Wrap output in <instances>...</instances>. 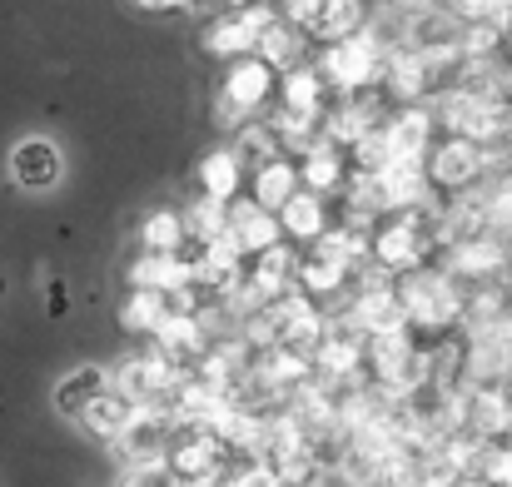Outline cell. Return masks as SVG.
<instances>
[{
    "label": "cell",
    "mask_w": 512,
    "mask_h": 487,
    "mask_svg": "<svg viewBox=\"0 0 512 487\" xmlns=\"http://www.w3.org/2000/svg\"><path fill=\"white\" fill-rule=\"evenodd\" d=\"M512 428V398L503 388H473L468 393V433L473 438H498Z\"/></svg>",
    "instance_id": "obj_21"
},
{
    "label": "cell",
    "mask_w": 512,
    "mask_h": 487,
    "mask_svg": "<svg viewBox=\"0 0 512 487\" xmlns=\"http://www.w3.org/2000/svg\"><path fill=\"white\" fill-rule=\"evenodd\" d=\"M184 224H189V244H194V249H209V244H219V239L229 234V204L199 194V199L184 209Z\"/></svg>",
    "instance_id": "obj_25"
},
{
    "label": "cell",
    "mask_w": 512,
    "mask_h": 487,
    "mask_svg": "<svg viewBox=\"0 0 512 487\" xmlns=\"http://www.w3.org/2000/svg\"><path fill=\"white\" fill-rule=\"evenodd\" d=\"M388 50H393V45L368 25V30L348 35V40H339V45H324V50L314 55V65L324 70V80L334 85L339 100H348V95H373V90L383 85Z\"/></svg>",
    "instance_id": "obj_2"
},
{
    "label": "cell",
    "mask_w": 512,
    "mask_h": 487,
    "mask_svg": "<svg viewBox=\"0 0 512 487\" xmlns=\"http://www.w3.org/2000/svg\"><path fill=\"white\" fill-rule=\"evenodd\" d=\"M284 10L279 5H269V0H259V5H239V10H224V15H214L209 20V30H204V50L214 55V60H249V55H259V40L269 35V25L279 20Z\"/></svg>",
    "instance_id": "obj_4"
},
{
    "label": "cell",
    "mask_w": 512,
    "mask_h": 487,
    "mask_svg": "<svg viewBox=\"0 0 512 487\" xmlns=\"http://www.w3.org/2000/svg\"><path fill=\"white\" fill-rule=\"evenodd\" d=\"M140 10H179V0H135Z\"/></svg>",
    "instance_id": "obj_31"
},
{
    "label": "cell",
    "mask_w": 512,
    "mask_h": 487,
    "mask_svg": "<svg viewBox=\"0 0 512 487\" xmlns=\"http://www.w3.org/2000/svg\"><path fill=\"white\" fill-rule=\"evenodd\" d=\"M184 244H189L184 209H155V214H145V224H140V249L145 254H184Z\"/></svg>",
    "instance_id": "obj_24"
},
{
    "label": "cell",
    "mask_w": 512,
    "mask_h": 487,
    "mask_svg": "<svg viewBox=\"0 0 512 487\" xmlns=\"http://www.w3.org/2000/svg\"><path fill=\"white\" fill-rule=\"evenodd\" d=\"M388 5H393V10H408V15H413V10H428L433 0H388Z\"/></svg>",
    "instance_id": "obj_30"
},
{
    "label": "cell",
    "mask_w": 512,
    "mask_h": 487,
    "mask_svg": "<svg viewBox=\"0 0 512 487\" xmlns=\"http://www.w3.org/2000/svg\"><path fill=\"white\" fill-rule=\"evenodd\" d=\"M105 388H110V373L95 368V363H85V368H75V373H65V378L55 383V413H65V418L80 423V413H85Z\"/></svg>",
    "instance_id": "obj_19"
},
{
    "label": "cell",
    "mask_w": 512,
    "mask_h": 487,
    "mask_svg": "<svg viewBox=\"0 0 512 487\" xmlns=\"http://www.w3.org/2000/svg\"><path fill=\"white\" fill-rule=\"evenodd\" d=\"M438 5H443L458 25H493L508 0H438Z\"/></svg>",
    "instance_id": "obj_28"
},
{
    "label": "cell",
    "mask_w": 512,
    "mask_h": 487,
    "mask_svg": "<svg viewBox=\"0 0 512 487\" xmlns=\"http://www.w3.org/2000/svg\"><path fill=\"white\" fill-rule=\"evenodd\" d=\"M393 289H398V304H403V314H408V328L418 333V338H438V333H448L453 324H463V309H468V289L448 274V269H413V274H403V279H393ZM428 348V343H423Z\"/></svg>",
    "instance_id": "obj_1"
},
{
    "label": "cell",
    "mask_w": 512,
    "mask_h": 487,
    "mask_svg": "<svg viewBox=\"0 0 512 487\" xmlns=\"http://www.w3.org/2000/svg\"><path fill=\"white\" fill-rule=\"evenodd\" d=\"M383 100L393 105V110H403V105H423V100H433L438 95V75H433V65L413 50V45H393L388 50V65H383Z\"/></svg>",
    "instance_id": "obj_7"
},
{
    "label": "cell",
    "mask_w": 512,
    "mask_h": 487,
    "mask_svg": "<svg viewBox=\"0 0 512 487\" xmlns=\"http://www.w3.org/2000/svg\"><path fill=\"white\" fill-rule=\"evenodd\" d=\"M5 174H10V184L20 194H50L65 179V155H60V145L50 135H25V140L10 145Z\"/></svg>",
    "instance_id": "obj_6"
},
{
    "label": "cell",
    "mask_w": 512,
    "mask_h": 487,
    "mask_svg": "<svg viewBox=\"0 0 512 487\" xmlns=\"http://www.w3.org/2000/svg\"><path fill=\"white\" fill-rule=\"evenodd\" d=\"M284 5H289V0H284Z\"/></svg>",
    "instance_id": "obj_35"
},
{
    "label": "cell",
    "mask_w": 512,
    "mask_h": 487,
    "mask_svg": "<svg viewBox=\"0 0 512 487\" xmlns=\"http://www.w3.org/2000/svg\"><path fill=\"white\" fill-rule=\"evenodd\" d=\"M299 179H304V189H314V194H329V199H339L353 189V164H348V150L339 145H314L304 160H299Z\"/></svg>",
    "instance_id": "obj_17"
},
{
    "label": "cell",
    "mask_w": 512,
    "mask_h": 487,
    "mask_svg": "<svg viewBox=\"0 0 512 487\" xmlns=\"http://www.w3.org/2000/svg\"><path fill=\"white\" fill-rule=\"evenodd\" d=\"M508 100H512V70H508Z\"/></svg>",
    "instance_id": "obj_33"
},
{
    "label": "cell",
    "mask_w": 512,
    "mask_h": 487,
    "mask_svg": "<svg viewBox=\"0 0 512 487\" xmlns=\"http://www.w3.org/2000/svg\"><path fill=\"white\" fill-rule=\"evenodd\" d=\"M358 30H368V0H324V15H319L309 45L324 50V45H339Z\"/></svg>",
    "instance_id": "obj_22"
},
{
    "label": "cell",
    "mask_w": 512,
    "mask_h": 487,
    "mask_svg": "<svg viewBox=\"0 0 512 487\" xmlns=\"http://www.w3.org/2000/svg\"><path fill=\"white\" fill-rule=\"evenodd\" d=\"M120 487H184L170 473V463H145V468H130V478Z\"/></svg>",
    "instance_id": "obj_29"
},
{
    "label": "cell",
    "mask_w": 512,
    "mask_h": 487,
    "mask_svg": "<svg viewBox=\"0 0 512 487\" xmlns=\"http://www.w3.org/2000/svg\"><path fill=\"white\" fill-rule=\"evenodd\" d=\"M244 174H249V164L239 160V150H209L204 160L194 164V184H199V194L204 199H219V204H234V199H244Z\"/></svg>",
    "instance_id": "obj_15"
},
{
    "label": "cell",
    "mask_w": 512,
    "mask_h": 487,
    "mask_svg": "<svg viewBox=\"0 0 512 487\" xmlns=\"http://www.w3.org/2000/svg\"><path fill=\"white\" fill-rule=\"evenodd\" d=\"M130 423H135V403H130V398H120L115 388H105V393L80 413V428H85V433H95V438H105V443H120V438L130 433Z\"/></svg>",
    "instance_id": "obj_20"
},
{
    "label": "cell",
    "mask_w": 512,
    "mask_h": 487,
    "mask_svg": "<svg viewBox=\"0 0 512 487\" xmlns=\"http://www.w3.org/2000/svg\"><path fill=\"white\" fill-rule=\"evenodd\" d=\"M125 279H130V289H155V294L174 299L179 289L194 284V254H140V259H130Z\"/></svg>",
    "instance_id": "obj_12"
},
{
    "label": "cell",
    "mask_w": 512,
    "mask_h": 487,
    "mask_svg": "<svg viewBox=\"0 0 512 487\" xmlns=\"http://www.w3.org/2000/svg\"><path fill=\"white\" fill-rule=\"evenodd\" d=\"M0 294H5V279H0Z\"/></svg>",
    "instance_id": "obj_34"
},
{
    "label": "cell",
    "mask_w": 512,
    "mask_h": 487,
    "mask_svg": "<svg viewBox=\"0 0 512 487\" xmlns=\"http://www.w3.org/2000/svg\"><path fill=\"white\" fill-rule=\"evenodd\" d=\"M224 487H284V478L269 458H249V463H234L224 473Z\"/></svg>",
    "instance_id": "obj_27"
},
{
    "label": "cell",
    "mask_w": 512,
    "mask_h": 487,
    "mask_svg": "<svg viewBox=\"0 0 512 487\" xmlns=\"http://www.w3.org/2000/svg\"><path fill=\"white\" fill-rule=\"evenodd\" d=\"M483 174H493L488 150L473 145V140H463V135H443V140L433 145V155H428V179H433V189L448 194V199L473 194Z\"/></svg>",
    "instance_id": "obj_5"
},
{
    "label": "cell",
    "mask_w": 512,
    "mask_h": 487,
    "mask_svg": "<svg viewBox=\"0 0 512 487\" xmlns=\"http://www.w3.org/2000/svg\"><path fill=\"white\" fill-rule=\"evenodd\" d=\"M170 314L174 309L165 294H155V289H130L125 304H120V328H125V333H140V338H155Z\"/></svg>",
    "instance_id": "obj_23"
},
{
    "label": "cell",
    "mask_w": 512,
    "mask_h": 487,
    "mask_svg": "<svg viewBox=\"0 0 512 487\" xmlns=\"http://www.w3.org/2000/svg\"><path fill=\"white\" fill-rule=\"evenodd\" d=\"M383 135H388V155H393V160H413V164H428L433 145L443 140V135H438V115H433L428 105L388 110Z\"/></svg>",
    "instance_id": "obj_9"
},
{
    "label": "cell",
    "mask_w": 512,
    "mask_h": 487,
    "mask_svg": "<svg viewBox=\"0 0 512 487\" xmlns=\"http://www.w3.org/2000/svg\"><path fill=\"white\" fill-rule=\"evenodd\" d=\"M334 105H339V100H334V85L324 80V70H319L314 60L284 70V80H279V110H289V115H299V120H324V125H329V110H334Z\"/></svg>",
    "instance_id": "obj_10"
},
{
    "label": "cell",
    "mask_w": 512,
    "mask_h": 487,
    "mask_svg": "<svg viewBox=\"0 0 512 487\" xmlns=\"http://www.w3.org/2000/svg\"><path fill=\"white\" fill-rule=\"evenodd\" d=\"M50 309H55V314H65V289H60V284L50 289Z\"/></svg>",
    "instance_id": "obj_32"
},
{
    "label": "cell",
    "mask_w": 512,
    "mask_h": 487,
    "mask_svg": "<svg viewBox=\"0 0 512 487\" xmlns=\"http://www.w3.org/2000/svg\"><path fill=\"white\" fill-rule=\"evenodd\" d=\"M299 189H304V179H299V160H294V155H284V160H274L249 174V199L264 204L269 214H279Z\"/></svg>",
    "instance_id": "obj_18"
},
{
    "label": "cell",
    "mask_w": 512,
    "mask_h": 487,
    "mask_svg": "<svg viewBox=\"0 0 512 487\" xmlns=\"http://www.w3.org/2000/svg\"><path fill=\"white\" fill-rule=\"evenodd\" d=\"M165 463H170V473L179 483H214V478L229 473V448L204 428H179Z\"/></svg>",
    "instance_id": "obj_8"
},
{
    "label": "cell",
    "mask_w": 512,
    "mask_h": 487,
    "mask_svg": "<svg viewBox=\"0 0 512 487\" xmlns=\"http://www.w3.org/2000/svg\"><path fill=\"white\" fill-rule=\"evenodd\" d=\"M229 234L244 244L249 259H259L264 249L284 244V224H279V214H269V209L254 204V199H234V204H229Z\"/></svg>",
    "instance_id": "obj_16"
},
{
    "label": "cell",
    "mask_w": 512,
    "mask_h": 487,
    "mask_svg": "<svg viewBox=\"0 0 512 487\" xmlns=\"http://www.w3.org/2000/svg\"><path fill=\"white\" fill-rule=\"evenodd\" d=\"M234 150H239V160L249 164V174H254V169H264V164L284 160V140L274 135V125H269V120L244 125V130L234 135Z\"/></svg>",
    "instance_id": "obj_26"
},
{
    "label": "cell",
    "mask_w": 512,
    "mask_h": 487,
    "mask_svg": "<svg viewBox=\"0 0 512 487\" xmlns=\"http://www.w3.org/2000/svg\"><path fill=\"white\" fill-rule=\"evenodd\" d=\"M443 269H448L458 284H463V279H468V284H483V279H493V274H503V269H508V249H503V239H498V234H478V239L453 244Z\"/></svg>",
    "instance_id": "obj_13"
},
{
    "label": "cell",
    "mask_w": 512,
    "mask_h": 487,
    "mask_svg": "<svg viewBox=\"0 0 512 487\" xmlns=\"http://www.w3.org/2000/svg\"><path fill=\"white\" fill-rule=\"evenodd\" d=\"M279 70L274 65H264L259 55H249V60H234L229 70H224V85H219V100H214V125L219 130H244V125H254V120H264V110L279 100Z\"/></svg>",
    "instance_id": "obj_3"
},
{
    "label": "cell",
    "mask_w": 512,
    "mask_h": 487,
    "mask_svg": "<svg viewBox=\"0 0 512 487\" xmlns=\"http://www.w3.org/2000/svg\"><path fill=\"white\" fill-rule=\"evenodd\" d=\"M279 224H284V239L299 249H314V244H324L329 234H334V224H339V209H334V199L329 194H314V189H299L284 209H279Z\"/></svg>",
    "instance_id": "obj_11"
},
{
    "label": "cell",
    "mask_w": 512,
    "mask_h": 487,
    "mask_svg": "<svg viewBox=\"0 0 512 487\" xmlns=\"http://www.w3.org/2000/svg\"><path fill=\"white\" fill-rule=\"evenodd\" d=\"M299 264H304V254L284 239V244L264 249L259 259H249V284L264 294V304H274V299H284V294L299 289Z\"/></svg>",
    "instance_id": "obj_14"
}]
</instances>
